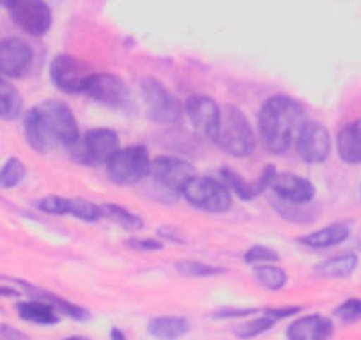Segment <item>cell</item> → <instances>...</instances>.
Instances as JSON below:
<instances>
[{
    "label": "cell",
    "mask_w": 361,
    "mask_h": 340,
    "mask_svg": "<svg viewBox=\"0 0 361 340\" xmlns=\"http://www.w3.org/2000/svg\"><path fill=\"white\" fill-rule=\"evenodd\" d=\"M280 259L279 252L269 246H264V245H255L252 248L246 250L245 253V261L248 265H273Z\"/></svg>",
    "instance_id": "29"
},
{
    "label": "cell",
    "mask_w": 361,
    "mask_h": 340,
    "mask_svg": "<svg viewBox=\"0 0 361 340\" xmlns=\"http://www.w3.org/2000/svg\"><path fill=\"white\" fill-rule=\"evenodd\" d=\"M68 214L82 221H89V224H94L103 218L102 206H96L85 199H69Z\"/></svg>",
    "instance_id": "27"
},
{
    "label": "cell",
    "mask_w": 361,
    "mask_h": 340,
    "mask_svg": "<svg viewBox=\"0 0 361 340\" xmlns=\"http://www.w3.org/2000/svg\"><path fill=\"white\" fill-rule=\"evenodd\" d=\"M331 333V321L322 315H305L290 322L287 328L289 340H328Z\"/></svg>",
    "instance_id": "17"
},
{
    "label": "cell",
    "mask_w": 361,
    "mask_h": 340,
    "mask_svg": "<svg viewBox=\"0 0 361 340\" xmlns=\"http://www.w3.org/2000/svg\"><path fill=\"white\" fill-rule=\"evenodd\" d=\"M336 149L342 162L361 165V119L345 124L336 138Z\"/></svg>",
    "instance_id": "19"
},
{
    "label": "cell",
    "mask_w": 361,
    "mask_h": 340,
    "mask_svg": "<svg viewBox=\"0 0 361 340\" xmlns=\"http://www.w3.org/2000/svg\"><path fill=\"white\" fill-rule=\"evenodd\" d=\"M27 169L18 158H9L0 166V186L2 188H15L25 179Z\"/></svg>",
    "instance_id": "28"
},
{
    "label": "cell",
    "mask_w": 361,
    "mask_h": 340,
    "mask_svg": "<svg viewBox=\"0 0 361 340\" xmlns=\"http://www.w3.org/2000/svg\"><path fill=\"white\" fill-rule=\"evenodd\" d=\"M0 4H8V0H0Z\"/></svg>",
    "instance_id": "41"
},
{
    "label": "cell",
    "mask_w": 361,
    "mask_h": 340,
    "mask_svg": "<svg viewBox=\"0 0 361 340\" xmlns=\"http://www.w3.org/2000/svg\"><path fill=\"white\" fill-rule=\"evenodd\" d=\"M0 340H27V335L9 324H0Z\"/></svg>",
    "instance_id": "35"
},
{
    "label": "cell",
    "mask_w": 361,
    "mask_h": 340,
    "mask_svg": "<svg viewBox=\"0 0 361 340\" xmlns=\"http://www.w3.org/2000/svg\"><path fill=\"white\" fill-rule=\"evenodd\" d=\"M119 149V137L110 128H94L80 137L78 144L71 149L76 162L83 165H103Z\"/></svg>",
    "instance_id": "8"
},
{
    "label": "cell",
    "mask_w": 361,
    "mask_h": 340,
    "mask_svg": "<svg viewBox=\"0 0 361 340\" xmlns=\"http://www.w3.org/2000/svg\"><path fill=\"white\" fill-rule=\"evenodd\" d=\"M94 71L87 62L73 55H57L50 64V78L57 89L68 95H78L87 87Z\"/></svg>",
    "instance_id": "9"
},
{
    "label": "cell",
    "mask_w": 361,
    "mask_h": 340,
    "mask_svg": "<svg viewBox=\"0 0 361 340\" xmlns=\"http://www.w3.org/2000/svg\"><path fill=\"white\" fill-rule=\"evenodd\" d=\"M271 192L275 193L276 200H282L287 204H305L312 202L315 197V186L310 179L301 178L290 172H276L273 181H271Z\"/></svg>",
    "instance_id": "15"
},
{
    "label": "cell",
    "mask_w": 361,
    "mask_h": 340,
    "mask_svg": "<svg viewBox=\"0 0 361 340\" xmlns=\"http://www.w3.org/2000/svg\"><path fill=\"white\" fill-rule=\"evenodd\" d=\"M350 236V229L347 224H331L324 229L310 232L307 236H301L300 243L307 248L312 250H326L333 248V246L340 245V243L347 241Z\"/></svg>",
    "instance_id": "20"
},
{
    "label": "cell",
    "mask_w": 361,
    "mask_h": 340,
    "mask_svg": "<svg viewBox=\"0 0 361 340\" xmlns=\"http://www.w3.org/2000/svg\"><path fill=\"white\" fill-rule=\"evenodd\" d=\"M20 317L25 321L34 322V324H55L59 322L57 308L50 305L48 301L34 300V301H23V303L16 305Z\"/></svg>",
    "instance_id": "21"
},
{
    "label": "cell",
    "mask_w": 361,
    "mask_h": 340,
    "mask_svg": "<svg viewBox=\"0 0 361 340\" xmlns=\"http://www.w3.org/2000/svg\"><path fill=\"white\" fill-rule=\"evenodd\" d=\"M214 142L221 151L238 158H246L255 151V133L243 110L234 105L221 107Z\"/></svg>",
    "instance_id": "4"
},
{
    "label": "cell",
    "mask_w": 361,
    "mask_h": 340,
    "mask_svg": "<svg viewBox=\"0 0 361 340\" xmlns=\"http://www.w3.org/2000/svg\"><path fill=\"white\" fill-rule=\"evenodd\" d=\"M177 272L183 273L186 277H214L221 275L224 269L214 268V266L202 265V262H193V261H180L176 265Z\"/></svg>",
    "instance_id": "30"
},
{
    "label": "cell",
    "mask_w": 361,
    "mask_h": 340,
    "mask_svg": "<svg viewBox=\"0 0 361 340\" xmlns=\"http://www.w3.org/2000/svg\"><path fill=\"white\" fill-rule=\"evenodd\" d=\"M23 133L30 147L37 152L57 149L71 151L80 140V128L73 110L64 102L48 99L25 114Z\"/></svg>",
    "instance_id": "1"
},
{
    "label": "cell",
    "mask_w": 361,
    "mask_h": 340,
    "mask_svg": "<svg viewBox=\"0 0 361 340\" xmlns=\"http://www.w3.org/2000/svg\"><path fill=\"white\" fill-rule=\"evenodd\" d=\"M335 314L336 317L342 319L343 322L356 321V319L361 317V300H356V298L347 300L345 303H342L338 308H336Z\"/></svg>",
    "instance_id": "33"
},
{
    "label": "cell",
    "mask_w": 361,
    "mask_h": 340,
    "mask_svg": "<svg viewBox=\"0 0 361 340\" xmlns=\"http://www.w3.org/2000/svg\"><path fill=\"white\" fill-rule=\"evenodd\" d=\"M34 51L29 43L18 37L0 41V75L18 78L29 71Z\"/></svg>",
    "instance_id": "16"
},
{
    "label": "cell",
    "mask_w": 361,
    "mask_h": 340,
    "mask_svg": "<svg viewBox=\"0 0 361 340\" xmlns=\"http://www.w3.org/2000/svg\"><path fill=\"white\" fill-rule=\"evenodd\" d=\"M307 123L305 109L294 98L286 95L267 98L259 112V135L264 149L271 154H286Z\"/></svg>",
    "instance_id": "2"
},
{
    "label": "cell",
    "mask_w": 361,
    "mask_h": 340,
    "mask_svg": "<svg viewBox=\"0 0 361 340\" xmlns=\"http://www.w3.org/2000/svg\"><path fill=\"white\" fill-rule=\"evenodd\" d=\"M186 202L195 210L206 211V213H227L232 207V192L224 185L207 176H195L186 185L183 192Z\"/></svg>",
    "instance_id": "6"
},
{
    "label": "cell",
    "mask_w": 361,
    "mask_h": 340,
    "mask_svg": "<svg viewBox=\"0 0 361 340\" xmlns=\"http://www.w3.org/2000/svg\"><path fill=\"white\" fill-rule=\"evenodd\" d=\"M357 245H360V246H361V236H360V239H357Z\"/></svg>",
    "instance_id": "42"
},
{
    "label": "cell",
    "mask_w": 361,
    "mask_h": 340,
    "mask_svg": "<svg viewBox=\"0 0 361 340\" xmlns=\"http://www.w3.org/2000/svg\"><path fill=\"white\" fill-rule=\"evenodd\" d=\"M195 178V169L190 162L177 156H156L151 159L149 172L138 185L144 193L159 202L172 204L183 197L186 185Z\"/></svg>",
    "instance_id": "3"
},
{
    "label": "cell",
    "mask_w": 361,
    "mask_h": 340,
    "mask_svg": "<svg viewBox=\"0 0 361 340\" xmlns=\"http://www.w3.org/2000/svg\"><path fill=\"white\" fill-rule=\"evenodd\" d=\"M149 332L159 340H176L190 332V322L186 317H156L149 322Z\"/></svg>",
    "instance_id": "23"
},
{
    "label": "cell",
    "mask_w": 361,
    "mask_h": 340,
    "mask_svg": "<svg viewBox=\"0 0 361 340\" xmlns=\"http://www.w3.org/2000/svg\"><path fill=\"white\" fill-rule=\"evenodd\" d=\"M110 340H126V336H124V333L121 332V329L114 328L112 332H110Z\"/></svg>",
    "instance_id": "38"
},
{
    "label": "cell",
    "mask_w": 361,
    "mask_h": 340,
    "mask_svg": "<svg viewBox=\"0 0 361 340\" xmlns=\"http://www.w3.org/2000/svg\"><path fill=\"white\" fill-rule=\"evenodd\" d=\"M276 210V213L280 214V217L287 218V220L290 221H310V213H308V210H305V206H301V204H287V202H282V200H279V202L273 204Z\"/></svg>",
    "instance_id": "32"
},
{
    "label": "cell",
    "mask_w": 361,
    "mask_h": 340,
    "mask_svg": "<svg viewBox=\"0 0 361 340\" xmlns=\"http://www.w3.org/2000/svg\"><path fill=\"white\" fill-rule=\"evenodd\" d=\"M83 95L116 110L126 109L131 99L126 83L119 76L110 75V73H94L87 82Z\"/></svg>",
    "instance_id": "11"
},
{
    "label": "cell",
    "mask_w": 361,
    "mask_h": 340,
    "mask_svg": "<svg viewBox=\"0 0 361 340\" xmlns=\"http://www.w3.org/2000/svg\"><path fill=\"white\" fill-rule=\"evenodd\" d=\"M220 109L221 107L209 96H190L185 103V112L190 123L211 140H214L220 123Z\"/></svg>",
    "instance_id": "14"
},
{
    "label": "cell",
    "mask_w": 361,
    "mask_h": 340,
    "mask_svg": "<svg viewBox=\"0 0 361 340\" xmlns=\"http://www.w3.org/2000/svg\"><path fill=\"white\" fill-rule=\"evenodd\" d=\"M102 211L103 217L110 218L114 224L126 229V231H140V229H144V220L138 214L126 210V207L117 206V204H102Z\"/></svg>",
    "instance_id": "25"
},
{
    "label": "cell",
    "mask_w": 361,
    "mask_h": 340,
    "mask_svg": "<svg viewBox=\"0 0 361 340\" xmlns=\"http://www.w3.org/2000/svg\"><path fill=\"white\" fill-rule=\"evenodd\" d=\"M105 165L106 176L116 185H138L147 176L151 156L144 145H128V147L117 149Z\"/></svg>",
    "instance_id": "5"
},
{
    "label": "cell",
    "mask_w": 361,
    "mask_h": 340,
    "mask_svg": "<svg viewBox=\"0 0 361 340\" xmlns=\"http://www.w3.org/2000/svg\"><path fill=\"white\" fill-rule=\"evenodd\" d=\"M126 245L130 248L138 250V252H158L163 248V243L159 239L152 238H131L128 239Z\"/></svg>",
    "instance_id": "34"
},
{
    "label": "cell",
    "mask_w": 361,
    "mask_h": 340,
    "mask_svg": "<svg viewBox=\"0 0 361 340\" xmlns=\"http://www.w3.org/2000/svg\"><path fill=\"white\" fill-rule=\"evenodd\" d=\"M140 92L149 119L158 124H165V126L176 124L180 119L183 116L180 103L158 78L144 76L140 80Z\"/></svg>",
    "instance_id": "7"
},
{
    "label": "cell",
    "mask_w": 361,
    "mask_h": 340,
    "mask_svg": "<svg viewBox=\"0 0 361 340\" xmlns=\"http://www.w3.org/2000/svg\"><path fill=\"white\" fill-rule=\"evenodd\" d=\"M357 255L356 253H340L336 257L326 259L321 265H317L315 272L324 279H345L353 275L354 269L357 268Z\"/></svg>",
    "instance_id": "22"
},
{
    "label": "cell",
    "mask_w": 361,
    "mask_h": 340,
    "mask_svg": "<svg viewBox=\"0 0 361 340\" xmlns=\"http://www.w3.org/2000/svg\"><path fill=\"white\" fill-rule=\"evenodd\" d=\"M296 149L300 158L310 165L326 162L331 152V137L326 126L319 123H307L298 137Z\"/></svg>",
    "instance_id": "12"
},
{
    "label": "cell",
    "mask_w": 361,
    "mask_h": 340,
    "mask_svg": "<svg viewBox=\"0 0 361 340\" xmlns=\"http://www.w3.org/2000/svg\"><path fill=\"white\" fill-rule=\"evenodd\" d=\"M255 310H250V308H245V310H235V308H225V310H218L216 314H213L214 319H228V317H243V315L253 314Z\"/></svg>",
    "instance_id": "36"
},
{
    "label": "cell",
    "mask_w": 361,
    "mask_h": 340,
    "mask_svg": "<svg viewBox=\"0 0 361 340\" xmlns=\"http://www.w3.org/2000/svg\"><path fill=\"white\" fill-rule=\"evenodd\" d=\"M36 207L47 214L64 217V214H68L69 199H66V197H61V195H48L37 200Z\"/></svg>",
    "instance_id": "31"
},
{
    "label": "cell",
    "mask_w": 361,
    "mask_h": 340,
    "mask_svg": "<svg viewBox=\"0 0 361 340\" xmlns=\"http://www.w3.org/2000/svg\"><path fill=\"white\" fill-rule=\"evenodd\" d=\"M275 174H276L275 166L267 165L264 166L262 172H260V176L255 179V181H246V179L243 178L241 174H238L235 170L227 169V166L220 170V178L221 181H224V185L227 186V188L231 190L238 199L245 200V202L262 195V193L271 186V181H273Z\"/></svg>",
    "instance_id": "13"
},
{
    "label": "cell",
    "mask_w": 361,
    "mask_h": 340,
    "mask_svg": "<svg viewBox=\"0 0 361 340\" xmlns=\"http://www.w3.org/2000/svg\"><path fill=\"white\" fill-rule=\"evenodd\" d=\"M296 312H300V307L269 308V310L264 312L260 317H257V319H253V321L238 326V328H235V335H238L239 339H245V340L255 339V336L269 332V329L275 326V322L279 321V319L289 317V315H294Z\"/></svg>",
    "instance_id": "18"
},
{
    "label": "cell",
    "mask_w": 361,
    "mask_h": 340,
    "mask_svg": "<svg viewBox=\"0 0 361 340\" xmlns=\"http://www.w3.org/2000/svg\"><path fill=\"white\" fill-rule=\"evenodd\" d=\"M64 340H89L87 336H69V339H64Z\"/></svg>",
    "instance_id": "40"
},
{
    "label": "cell",
    "mask_w": 361,
    "mask_h": 340,
    "mask_svg": "<svg viewBox=\"0 0 361 340\" xmlns=\"http://www.w3.org/2000/svg\"><path fill=\"white\" fill-rule=\"evenodd\" d=\"M13 22L30 36H43L51 27V9L44 0H8Z\"/></svg>",
    "instance_id": "10"
},
{
    "label": "cell",
    "mask_w": 361,
    "mask_h": 340,
    "mask_svg": "<svg viewBox=\"0 0 361 340\" xmlns=\"http://www.w3.org/2000/svg\"><path fill=\"white\" fill-rule=\"evenodd\" d=\"M2 294H4V296H11V294L16 293L13 289H8V287H0V296H2Z\"/></svg>",
    "instance_id": "39"
},
{
    "label": "cell",
    "mask_w": 361,
    "mask_h": 340,
    "mask_svg": "<svg viewBox=\"0 0 361 340\" xmlns=\"http://www.w3.org/2000/svg\"><path fill=\"white\" fill-rule=\"evenodd\" d=\"M159 236H161V238H165V239H170V241H173V243H183V241H180V238H177V234L173 232L172 227L159 229Z\"/></svg>",
    "instance_id": "37"
},
{
    "label": "cell",
    "mask_w": 361,
    "mask_h": 340,
    "mask_svg": "<svg viewBox=\"0 0 361 340\" xmlns=\"http://www.w3.org/2000/svg\"><path fill=\"white\" fill-rule=\"evenodd\" d=\"M360 195H361V190H360Z\"/></svg>",
    "instance_id": "43"
},
{
    "label": "cell",
    "mask_w": 361,
    "mask_h": 340,
    "mask_svg": "<svg viewBox=\"0 0 361 340\" xmlns=\"http://www.w3.org/2000/svg\"><path fill=\"white\" fill-rule=\"evenodd\" d=\"M255 280L269 291H280L287 284V273L273 265H259L253 268Z\"/></svg>",
    "instance_id": "26"
},
{
    "label": "cell",
    "mask_w": 361,
    "mask_h": 340,
    "mask_svg": "<svg viewBox=\"0 0 361 340\" xmlns=\"http://www.w3.org/2000/svg\"><path fill=\"white\" fill-rule=\"evenodd\" d=\"M22 114V96L11 83L0 78V119L11 121Z\"/></svg>",
    "instance_id": "24"
}]
</instances>
